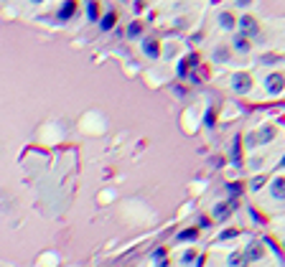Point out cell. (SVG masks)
Listing matches in <instances>:
<instances>
[{
    "label": "cell",
    "instance_id": "52a82bcc",
    "mask_svg": "<svg viewBox=\"0 0 285 267\" xmlns=\"http://www.w3.org/2000/svg\"><path fill=\"white\" fill-rule=\"evenodd\" d=\"M140 49H143V54H145L148 59H158V56H161V44H158L155 36H145L143 44H140Z\"/></svg>",
    "mask_w": 285,
    "mask_h": 267
},
{
    "label": "cell",
    "instance_id": "d6986e66",
    "mask_svg": "<svg viewBox=\"0 0 285 267\" xmlns=\"http://www.w3.org/2000/svg\"><path fill=\"white\" fill-rule=\"evenodd\" d=\"M196 257H199V252H196V249H186V252L181 254V264H183V267H188V264H194V262H196Z\"/></svg>",
    "mask_w": 285,
    "mask_h": 267
},
{
    "label": "cell",
    "instance_id": "f1b7e54d",
    "mask_svg": "<svg viewBox=\"0 0 285 267\" xmlns=\"http://www.w3.org/2000/svg\"><path fill=\"white\" fill-rule=\"evenodd\" d=\"M155 267H171V262H168V257H163V259H158V262H155Z\"/></svg>",
    "mask_w": 285,
    "mask_h": 267
},
{
    "label": "cell",
    "instance_id": "7c38bea8",
    "mask_svg": "<svg viewBox=\"0 0 285 267\" xmlns=\"http://www.w3.org/2000/svg\"><path fill=\"white\" fill-rule=\"evenodd\" d=\"M232 49H234L237 54H249L252 44H249V39H244L242 34H234V39H232Z\"/></svg>",
    "mask_w": 285,
    "mask_h": 267
},
{
    "label": "cell",
    "instance_id": "f546056e",
    "mask_svg": "<svg viewBox=\"0 0 285 267\" xmlns=\"http://www.w3.org/2000/svg\"><path fill=\"white\" fill-rule=\"evenodd\" d=\"M204 262H206V259H204V254H199V257H196V262H194V267H204Z\"/></svg>",
    "mask_w": 285,
    "mask_h": 267
},
{
    "label": "cell",
    "instance_id": "277c9868",
    "mask_svg": "<svg viewBox=\"0 0 285 267\" xmlns=\"http://www.w3.org/2000/svg\"><path fill=\"white\" fill-rule=\"evenodd\" d=\"M237 31H239L244 39H249V41H252V39H260V23H257L249 13H244V16L237 21Z\"/></svg>",
    "mask_w": 285,
    "mask_h": 267
},
{
    "label": "cell",
    "instance_id": "ba28073f",
    "mask_svg": "<svg viewBox=\"0 0 285 267\" xmlns=\"http://www.w3.org/2000/svg\"><path fill=\"white\" fill-rule=\"evenodd\" d=\"M270 196L275 201H285V176H275L270 181Z\"/></svg>",
    "mask_w": 285,
    "mask_h": 267
},
{
    "label": "cell",
    "instance_id": "7a4b0ae2",
    "mask_svg": "<svg viewBox=\"0 0 285 267\" xmlns=\"http://www.w3.org/2000/svg\"><path fill=\"white\" fill-rule=\"evenodd\" d=\"M239 206V198H234V196H229L227 201H219V204H214V209H211V216H214V221H219V224H224L232 214H234V209Z\"/></svg>",
    "mask_w": 285,
    "mask_h": 267
},
{
    "label": "cell",
    "instance_id": "9a60e30c",
    "mask_svg": "<svg viewBox=\"0 0 285 267\" xmlns=\"http://www.w3.org/2000/svg\"><path fill=\"white\" fill-rule=\"evenodd\" d=\"M176 239H178V242H196V239H199V226H188V229L178 231Z\"/></svg>",
    "mask_w": 285,
    "mask_h": 267
},
{
    "label": "cell",
    "instance_id": "ac0fdd59",
    "mask_svg": "<svg viewBox=\"0 0 285 267\" xmlns=\"http://www.w3.org/2000/svg\"><path fill=\"white\" fill-rule=\"evenodd\" d=\"M140 34H143V23H140V21H133V23L128 26V31H125V36H128L130 41L140 39Z\"/></svg>",
    "mask_w": 285,
    "mask_h": 267
},
{
    "label": "cell",
    "instance_id": "484cf974",
    "mask_svg": "<svg viewBox=\"0 0 285 267\" xmlns=\"http://www.w3.org/2000/svg\"><path fill=\"white\" fill-rule=\"evenodd\" d=\"M163 257H166V247H158V249L153 252V259L158 262V259H163Z\"/></svg>",
    "mask_w": 285,
    "mask_h": 267
},
{
    "label": "cell",
    "instance_id": "7402d4cb",
    "mask_svg": "<svg viewBox=\"0 0 285 267\" xmlns=\"http://www.w3.org/2000/svg\"><path fill=\"white\" fill-rule=\"evenodd\" d=\"M204 125H206V127H214V125H216V112H214L211 107L206 110V117H204Z\"/></svg>",
    "mask_w": 285,
    "mask_h": 267
},
{
    "label": "cell",
    "instance_id": "5bb4252c",
    "mask_svg": "<svg viewBox=\"0 0 285 267\" xmlns=\"http://www.w3.org/2000/svg\"><path fill=\"white\" fill-rule=\"evenodd\" d=\"M227 267H249V259L244 257V252H232L227 257Z\"/></svg>",
    "mask_w": 285,
    "mask_h": 267
},
{
    "label": "cell",
    "instance_id": "8992f818",
    "mask_svg": "<svg viewBox=\"0 0 285 267\" xmlns=\"http://www.w3.org/2000/svg\"><path fill=\"white\" fill-rule=\"evenodd\" d=\"M242 252H244V257H247L249 262H260V259L265 257V244H262L260 239H252V242H247V247H244Z\"/></svg>",
    "mask_w": 285,
    "mask_h": 267
},
{
    "label": "cell",
    "instance_id": "ffe728a7",
    "mask_svg": "<svg viewBox=\"0 0 285 267\" xmlns=\"http://www.w3.org/2000/svg\"><path fill=\"white\" fill-rule=\"evenodd\" d=\"M239 148H242V138H234V143H232V163L234 165H239Z\"/></svg>",
    "mask_w": 285,
    "mask_h": 267
},
{
    "label": "cell",
    "instance_id": "5b68a950",
    "mask_svg": "<svg viewBox=\"0 0 285 267\" xmlns=\"http://www.w3.org/2000/svg\"><path fill=\"white\" fill-rule=\"evenodd\" d=\"M262 84H265V92H267V94L277 97V94L285 92V74H282V72H270V74L265 77Z\"/></svg>",
    "mask_w": 285,
    "mask_h": 267
},
{
    "label": "cell",
    "instance_id": "d6a6232c",
    "mask_svg": "<svg viewBox=\"0 0 285 267\" xmlns=\"http://www.w3.org/2000/svg\"><path fill=\"white\" fill-rule=\"evenodd\" d=\"M280 165H282V168H285V158H282V160H280Z\"/></svg>",
    "mask_w": 285,
    "mask_h": 267
},
{
    "label": "cell",
    "instance_id": "3957f363",
    "mask_svg": "<svg viewBox=\"0 0 285 267\" xmlns=\"http://www.w3.org/2000/svg\"><path fill=\"white\" fill-rule=\"evenodd\" d=\"M229 84H232V92L234 94H249L252 87H255V79L247 72H237V74H232V82Z\"/></svg>",
    "mask_w": 285,
    "mask_h": 267
},
{
    "label": "cell",
    "instance_id": "30bf717a",
    "mask_svg": "<svg viewBox=\"0 0 285 267\" xmlns=\"http://www.w3.org/2000/svg\"><path fill=\"white\" fill-rule=\"evenodd\" d=\"M74 13H77V0H64L61 8H59V21L67 23V21L74 18Z\"/></svg>",
    "mask_w": 285,
    "mask_h": 267
},
{
    "label": "cell",
    "instance_id": "6da1fadb",
    "mask_svg": "<svg viewBox=\"0 0 285 267\" xmlns=\"http://www.w3.org/2000/svg\"><path fill=\"white\" fill-rule=\"evenodd\" d=\"M275 135H277L275 125H262L260 130H255V132H247V138H244V145H247V148L267 145V143H272V140H275Z\"/></svg>",
    "mask_w": 285,
    "mask_h": 267
},
{
    "label": "cell",
    "instance_id": "2e32d148",
    "mask_svg": "<svg viewBox=\"0 0 285 267\" xmlns=\"http://www.w3.org/2000/svg\"><path fill=\"white\" fill-rule=\"evenodd\" d=\"M97 18H100V3L97 0H87V21L97 23Z\"/></svg>",
    "mask_w": 285,
    "mask_h": 267
},
{
    "label": "cell",
    "instance_id": "d4e9b609",
    "mask_svg": "<svg viewBox=\"0 0 285 267\" xmlns=\"http://www.w3.org/2000/svg\"><path fill=\"white\" fill-rule=\"evenodd\" d=\"M237 234H239V231H237V229H224V231H221V234H219V239H234V237H237Z\"/></svg>",
    "mask_w": 285,
    "mask_h": 267
},
{
    "label": "cell",
    "instance_id": "83f0119b",
    "mask_svg": "<svg viewBox=\"0 0 285 267\" xmlns=\"http://www.w3.org/2000/svg\"><path fill=\"white\" fill-rule=\"evenodd\" d=\"M209 224H211V219H206V216H201V219H199V226H201V229H206Z\"/></svg>",
    "mask_w": 285,
    "mask_h": 267
},
{
    "label": "cell",
    "instance_id": "4316f807",
    "mask_svg": "<svg viewBox=\"0 0 285 267\" xmlns=\"http://www.w3.org/2000/svg\"><path fill=\"white\" fill-rule=\"evenodd\" d=\"M252 3H255V0H234V6H237V8H249Z\"/></svg>",
    "mask_w": 285,
    "mask_h": 267
},
{
    "label": "cell",
    "instance_id": "603a6c76",
    "mask_svg": "<svg viewBox=\"0 0 285 267\" xmlns=\"http://www.w3.org/2000/svg\"><path fill=\"white\" fill-rule=\"evenodd\" d=\"M265 183H267V178H265V176H257V178H252V191H260Z\"/></svg>",
    "mask_w": 285,
    "mask_h": 267
},
{
    "label": "cell",
    "instance_id": "cb8c5ba5",
    "mask_svg": "<svg viewBox=\"0 0 285 267\" xmlns=\"http://www.w3.org/2000/svg\"><path fill=\"white\" fill-rule=\"evenodd\" d=\"M227 191H229L234 198H239V193H242V183H229V186H227Z\"/></svg>",
    "mask_w": 285,
    "mask_h": 267
},
{
    "label": "cell",
    "instance_id": "1f68e13d",
    "mask_svg": "<svg viewBox=\"0 0 285 267\" xmlns=\"http://www.w3.org/2000/svg\"><path fill=\"white\" fill-rule=\"evenodd\" d=\"M28 3H36L39 6V3H44V0H28Z\"/></svg>",
    "mask_w": 285,
    "mask_h": 267
},
{
    "label": "cell",
    "instance_id": "8fae6325",
    "mask_svg": "<svg viewBox=\"0 0 285 267\" xmlns=\"http://www.w3.org/2000/svg\"><path fill=\"white\" fill-rule=\"evenodd\" d=\"M216 21H219V28H224V31H234L237 28V18H234L232 11H221Z\"/></svg>",
    "mask_w": 285,
    "mask_h": 267
},
{
    "label": "cell",
    "instance_id": "e0dca14e",
    "mask_svg": "<svg viewBox=\"0 0 285 267\" xmlns=\"http://www.w3.org/2000/svg\"><path fill=\"white\" fill-rule=\"evenodd\" d=\"M229 59H232L229 46H216V49H214V61H216V64H227Z\"/></svg>",
    "mask_w": 285,
    "mask_h": 267
},
{
    "label": "cell",
    "instance_id": "44dd1931",
    "mask_svg": "<svg viewBox=\"0 0 285 267\" xmlns=\"http://www.w3.org/2000/svg\"><path fill=\"white\" fill-rule=\"evenodd\" d=\"M260 61H262V64H280L282 56H280V54H267V56H260Z\"/></svg>",
    "mask_w": 285,
    "mask_h": 267
},
{
    "label": "cell",
    "instance_id": "4fadbf2b",
    "mask_svg": "<svg viewBox=\"0 0 285 267\" xmlns=\"http://www.w3.org/2000/svg\"><path fill=\"white\" fill-rule=\"evenodd\" d=\"M115 23H117V13H115V11H107V13L100 18V31H102V34H107V31H112V28H115Z\"/></svg>",
    "mask_w": 285,
    "mask_h": 267
},
{
    "label": "cell",
    "instance_id": "9c48e42d",
    "mask_svg": "<svg viewBox=\"0 0 285 267\" xmlns=\"http://www.w3.org/2000/svg\"><path fill=\"white\" fill-rule=\"evenodd\" d=\"M194 64H199V56H196V54H191V56L181 59V61H178V66H176V74H178V79H188V69H191Z\"/></svg>",
    "mask_w": 285,
    "mask_h": 267
},
{
    "label": "cell",
    "instance_id": "4dcf8cb0",
    "mask_svg": "<svg viewBox=\"0 0 285 267\" xmlns=\"http://www.w3.org/2000/svg\"><path fill=\"white\" fill-rule=\"evenodd\" d=\"M173 92H176L178 97H186V89H183V87H173Z\"/></svg>",
    "mask_w": 285,
    "mask_h": 267
}]
</instances>
